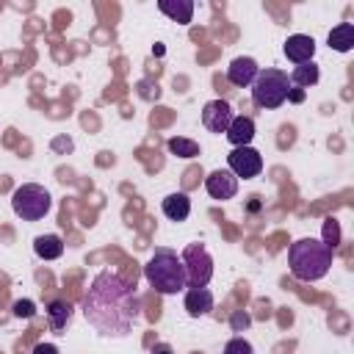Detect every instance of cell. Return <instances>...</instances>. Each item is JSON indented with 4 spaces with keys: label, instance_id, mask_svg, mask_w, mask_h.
Segmentation results:
<instances>
[{
    "label": "cell",
    "instance_id": "9a60e30c",
    "mask_svg": "<svg viewBox=\"0 0 354 354\" xmlns=\"http://www.w3.org/2000/svg\"><path fill=\"white\" fill-rule=\"evenodd\" d=\"M160 210H163V216L171 218V221H185L188 213H191V199H188L183 191L169 194V196L160 202Z\"/></svg>",
    "mask_w": 354,
    "mask_h": 354
},
{
    "label": "cell",
    "instance_id": "83f0119b",
    "mask_svg": "<svg viewBox=\"0 0 354 354\" xmlns=\"http://www.w3.org/2000/svg\"><path fill=\"white\" fill-rule=\"evenodd\" d=\"M53 147H55V149H61V147L72 149V141H69V138H66V141H64V138H58V141H53Z\"/></svg>",
    "mask_w": 354,
    "mask_h": 354
},
{
    "label": "cell",
    "instance_id": "8fae6325",
    "mask_svg": "<svg viewBox=\"0 0 354 354\" xmlns=\"http://www.w3.org/2000/svg\"><path fill=\"white\" fill-rule=\"evenodd\" d=\"M282 53H285L293 64H307V61H313V55H315V41H313V36L293 33V36H288Z\"/></svg>",
    "mask_w": 354,
    "mask_h": 354
},
{
    "label": "cell",
    "instance_id": "9c48e42d",
    "mask_svg": "<svg viewBox=\"0 0 354 354\" xmlns=\"http://www.w3.org/2000/svg\"><path fill=\"white\" fill-rule=\"evenodd\" d=\"M205 188L213 199H232L238 194V177L230 171V169H216L205 177Z\"/></svg>",
    "mask_w": 354,
    "mask_h": 354
},
{
    "label": "cell",
    "instance_id": "4316f807",
    "mask_svg": "<svg viewBox=\"0 0 354 354\" xmlns=\"http://www.w3.org/2000/svg\"><path fill=\"white\" fill-rule=\"evenodd\" d=\"M232 324H235V329H241V326H249V318L241 315V313H235V315H232Z\"/></svg>",
    "mask_w": 354,
    "mask_h": 354
},
{
    "label": "cell",
    "instance_id": "d6986e66",
    "mask_svg": "<svg viewBox=\"0 0 354 354\" xmlns=\"http://www.w3.org/2000/svg\"><path fill=\"white\" fill-rule=\"evenodd\" d=\"M318 77H321V75H318V66H315L313 61H307V64H296L288 80H290V86L304 88V86H315Z\"/></svg>",
    "mask_w": 354,
    "mask_h": 354
},
{
    "label": "cell",
    "instance_id": "e0dca14e",
    "mask_svg": "<svg viewBox=\"0 0 354 354\" xmlns=\"http://www.w3.org/2000/svg\"><path fill=\"white\" fill-rule=\"evenodd\" d=\"M326 41H329L332 50H337V53H348V50L354 47V25H351V22H340L337 28L329 30Z\"/></svg>",
    "mask_w": 354,
    "mask_h": 354
},
{
    "label": "cell",
    "instance_id": "6da1fadb",
    "mask_svg": "<svg viewBox=\"0 0 354 354\" xmlns=\"http://www.w3.org/2000/svg\"><path fill=\"white\" fill-rule=\"evenodd\" d=\"M83 315L105 337L130 335L138 318V299L133 285L124 282L119 274L100 271L83 296Z\"/></svg>",
    "mask_w": 354,
    "mask_h": 354
},
{
    "label": "cell",
    "instance_id": "4fadbf2b",
    "mask_svg": "<svg viewBox=\"0 0 354 354\" xmlns=\"http://www.w3.org/2000/svg\"><path fill=\"white\" fill-rule=\"evenodd\" d=\"M185 310H188L191 318L207 315L213 310V293L207 288H188V293H185Z\"/></svg>",
    "mask_w": 354,
    "mask_h": 354
},
{
    "label": "cell",
    "instance_id": "484cf974",
    "mask_svg": "<svg viewBox=\"0 0 354 354\" xmlns=\"http://www.w3.org/2000/svg\"><path fill=\"white\" fill-rule=\"evenodd\" d=\"M152 354H174V348L169 343H155L152 346Z\"/></svg>",
    "mask_w": 354,
    "mask_h": 354
},
{
    "label": "cell",
    "instance_id": "ba28073f",
    "mask_svg": "<svg viewBox=\"0 0 354 354\" xmlns=\"http://www.w3.org/2000/svg\"><path fill=\"white\" fill-rule=\"evenodd\" d=\"M235 119L232 108L227 100H210L205 108H202V124L210 130V133H227L230 122Z\"/></svg>",
    "mask_w": 354,
    "mask_h": 354
},
{
    "label": "cell",
    "instance_id": "44dd1931",
    "mask_svg": "<svg viewBox=\"0 0 354 354\" xmlns=\"http://www.w3.org/2000/svg\"><path fill=\"white\" fill-rule=\"evenodd\" d=\"M324 243H326L332 252H335L337 243H340V227H337L335 218H326V221H324Z\"/></svg>",
    "mask_w": 354,
    "mask_h": 354
},
{
    "label": "cell",
    "instance_id": "d4e9b609",
    "mask_svg": "<svg viewBox=\"0 0 354 354\" xmlns=\"http://www.w3.org/2000/svg\"><path fill=\"white\" fill-rule=\"evenodd\" d=\"M288 100H290V102H301V100H304V91H301V88H296V86H290Z\"/></svg>",
    "mask_w": 354,
    "mask_h": 354
},
{
    "label": "cell",
    "instance_id": "7a4b0ae2",
    "mask_svg": "<svg viewBox=\"0 0 354 354\" xmlns=\"http://www.w3.org/2000/svg\"><path fill=\"white\" fill-rule=\"evenodd\" d=\"M332 249L318 241V238H299L290 243L288 249V266H290V274L301 282H315L321 279L329 266H332Z\"/></svg>",
    "mask_w": 354,
    "mask_h": 354
},
{
    "label": "cell",
    "instance_id": "30bf717a",
    "mask_svg": "<svg viewBox=\"0 0 354 354\" xmlns=\"http://www.w3.org/2000/svg\"><path fill=\"white\" fill-rule=\"evenodd\" d=\"M257 72H260V66H257L254 58L238 55V58H232V64L227 66V80H230L232 86H238V88H246V86L254 83Z\"/></svg>",
    "mask_w": 354,
    "mask_h": 354
},
{
    "label": "cell",
    "instance_id": "52a82bcc",
    "mask_svg": "<svg viewBox=\"0 0 354 354\" xmlns=\"http://www.w3.org/2000/svg\"><path fill=\"white\" fill-rule=\"evenodd\" d=\"M227 166L235 177L252 180L263 171V155L254 147H232V152L227 155Z\"/></svg>",
    "mask_w": 354,
    "mask_h": 354
},
{
    "label": "cell",
    "instance_id": "7402d4cb",
    "mask_svg": "<svg viewBox=\"0 0 354 354\" xmlns=\"http://www.w3.org/2000/svg\"><path fill=\"white\" fill-rule=\"evenodd\" d=\"M224 354H254L252 343L243 340V337H232L227 346H224Z\"/></svg>",
    "mask_w": 354,
    "mask_h": 354
},
{
    "label": "cell",
    "instance_id": "8992f818",
    "mask_svg": "<svg viewBox=\"0 0 354 354\" xmlns=\"http://www.w3.org/2000/svg\"><path fill=\"white\" fill-rule=\"evenodd\" d=\"M183 266H185V279L188 288H207L213 277V257L202 243H188L183 249Z\"/></svg>",
    "mask_w": 354,
    "mask_h": 354
},
{
    "label": "cell",
    "instance_id": "ac0fdd59",
    "mask_svg": "<svg viewBox=\"0 0 354 354\" xmlns=\"http://www.w3.org/2000/svg\"><path fill=\"white\" fill-rule=\"evenodd\" d=\"M33 249L41 260H58L64 254V241L58 235H39L33 241Z\"/></svg>",
    "mask_w": 354,
    "mask_h": 354
},
{
    "label": "cell",
    "instance_id": "ffe728a7",
    "mask_svg": "<svg viewBox=\"0 0 354 354\" xmlns=\"http://www.w3.org/2000/svg\"><path fill=\"white\" fill-rule=\"evenodd\" d=\"M166 147H169V152L177 155V158H196V155H199V144L191 141V138H180V136H174V138H169Z\"/></svg>",
    "mask_w": 354,
    "mask_h": 354
},
{
    "label": "cell",
    "instance_id": "603a6c76",
    "mask_svg": "<svg viewBox=\"0 0 354 354\" xmlns=\"http://www.w3.org/2000/svg\"><path fill=\"white\" fill-rule=\"evenodd\" d=\"M14 315H17V318H30V315H33V301H30V299L14 301Z\"/></svg>",
    "mask_w": 354,
    "mask_h": 354
},
{
    "label": "cell",
    "instance_id": "5b68a950",
    "mask_svg": "<svg viewBox=\"0 0 354 354\" xmlns=\"http://www.w3.org/2000/svg\"><path fill=\"white\" fill-rule=\"evenodd\" d=\"M11 207L14 213L22 218V221H39L50 213L53 207V199L47 194L44 185H36V183H25L19 185L14 194H11Z\"/></svg>",
    "mask_w": 354,
    "mask_h": 354
},
{
    "label": "cell",
    "instance_id": "2e32d148",
    "mask_svg": "<svg viewBox=\"0 0 354 354\" xmlns=\"http://www.w3.org/2000/svg\"><path fill=\"white\" fill-rule=\"evenodd\" d=\"M158 8H160L169 19L180 22V25H188L191 17H194V3H191V0H158Z\"/></svg>",
    "mask_w": 354,
    "mask_h": 354
},
{
    "label": "cell",
    "instance_id": "7c38bea8",
    "mask_svg": "<svg viewBox=\"0 0 354 354\" xmlns=\"http://www.w3.org/2000/svg\"><path fill=\"white\" fill-rule=\"evenodd\" d=\"M224 136L232 147H249L254 138V119L252 116H235Z\"/></svg>",
    "mask_w": 354,
    "mask_h": 354
},
{
    "label": "cell",
    "instance_id": "cb8c5ba5",
    "mask_svg": "<svg viewBox=\"0 0 354 354\" xmlns=\"http://www.w3.org/2000/svg\"><path fill=\"white\" fill-rule=\"evenodd\" d=\"M33 354H58V348H55L53 343H36Z\"/></svg>",
    "mask_w": 354,
    "mask_h": 354
},
{
    "label": "cell",
    "instance_id": "3957f363",
    "mask_svg": "<svg viewBox=\"0 0 354 354\" xmlns=\"http://www.w3.org/2000/svg\"><path fill=\"white\" fill-rule=\"evenodd\" d=\"M144 277L163 296H171V293H180L183 288H188L185 266L171 249H155V254L144 266Z\"/></svg>",
    "mask_w": 354,
    "mask_h": 354
},
{
    "label": "cell",
    "instance_id": "277c9868",
    "mask_svg": "<svg viewBox=\"0 0 354 354\" xmlns=\"http://www.w3.org/2000/svg\"><path fill=\"white\" fill-rule=\"evenodd\" d=\"M290 80L282 69H260L252 83V102L257 108H279L288 100Z\"/></svg>",
    "mask_w": 354,
    "mask_h": 354
},
{
    "label": "cell",
    "instance_id": "5bb4252c",
    "mask_svg": "<svg viewBox=\"0 0 354 354\" xmlns=\"http://www.w3.org/2000/svg\"><path fill=\"white\" fill-rule=\"evenodd\" d=\"M44 313H47L50 329H53V332H61V329H66V324H69V318H72V304H69L66 299H50L47 307H44Z\"/></svg>",
    "mask_w": 354,
    "mask_h": 354
}]
</instances>
